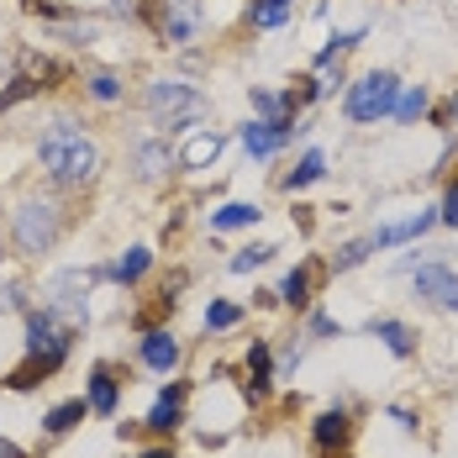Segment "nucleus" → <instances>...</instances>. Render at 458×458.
I'll return each instance as SVG.
<instances>
[{
    "label": "nucleus",
    "instance_id": "1",
    "mask_svg": "<svg viewBox=\"0 0 458 458\" xmlns=\"http://www.w3.org/2000/svg\"><path fill=\"white\" fill-rule=\"evenodd\" d=\"M69 343H74V327L58 317V311H32L27 317V364H16L5 374V385L11 390H32V385H43L47 374H58L64 359H69Z\"/></svg>",
    "mask_w": 458,
    "mask_h": 458
},
{
    "label": "nucleus",
    "instance_id": "2",
    "mask_svg": "<svg viewBox=\"0 0 458 458\" xmlns=\"http://www.w3.org/2000/svg\"><path fill=\"white\" fill-rule=\"evenodd\" d=\"M38 164L53 184H90L100 169V148L85 132H74L69 122H58L43 142H38Z\"/></svg>",
    "mask_w": 458,
    "mask_h": 458
},
{
    "label": "nucleus",
    "instance_id": "3",
    "mask_svg": "<svg viewBox=\"0 0 458 458\" xmlns=\"http://www.w3.org/2000/svg\"><path fill=\"white\" fill-rule=\"evenodd\" d=\"M64 237V211H58V200H21V211H16V248L27 253V259H43L47 248Z\"/></svg>",
    "mask_w": 458,
    "mask_h": 458
},
{
    "label": "nucleus",
    "instance_id": "4",
    "mask_svg": "<svg viewBox=\"0 0 458 458\" xmlns=\"http://www.w3.org/2000/svg\"><path fill=\"white\" fill-rule=\"evenodd\" d=\"M395 95H401V80H395L390 69H374V74H364L359 85H348L343 111H348V122H379V116H390Z\"/></svg>",
    "mask_w": 458,
    "mask_h": 458
},
{
    "label": "nucleus",
    "instance_id": "5",
    "mask_svg": "<svg viewBox=\"0 0 458 458\" xmlns=\"http://www.w3.org/2000/svg\"><path fill=\"white\" fill-rule=\"evenodd\" d=\"M142 106H148L153 122H169V127H184V122H195L206 111V100L190 90V85H180V80H153L148 95H142Z\"/></svg>",
    "mask_w": 458,
    "mask_h": 458
},
{
    "label": "nucleus",
    "instance_id": "6",
    "mask_svg": "<svg viewBox=\"0 0 458 458\" xmlns=\"http://www.w3.org/2000/svg\"><path fill=\"white\" fill-rule=\"evenodd\" d=\"M416 295H427L443 311H458V275L443 264H427V269H416Z\"/></svg>",
    "mask_w": 458,
    "mask_h": 458
},
{
    "label": "nucleus",
    "instance_id": "7",
    "mask_svg": "<svg viewBox=\"0 0 458 458\" xmlns=\"http://www.w3.org/2000/svg\"><path fill=\"white\" fill-rule=\"evenodd\" d=\"M437 227V211H416L406 222H390V227L369 232V242H374V253L379 248H401V242H416V237H427V232Z\"/></svg>",
    "mask_w": 458,
    "mask_h": 458
},
{
    "label": "nucleus",
    "instance_id": "8",
    "mask_svg": "<svg viewBox=\"0 0 458 458\" xmlns=\"http://www.w3.org/2000/svg\"><path fill=\"white\" fill-rule=\"evenodd\" d=\"M116 401H122V379L111 374V364H95L85 379V406L95 416H116Z\"/></svg>",
    "mask_w": 458,
    "mask_h": 458
},
{
    "label": "nucleus",
    "instance_id": "9",
    "mask_svg": "<svg viewBox=\"0 0 458 458\" xmlns=\"http://www.w3.org/2000/svg\"><path fill=\"white\" fill-rule=\"evenodd\" d=\"M348 437H353V416L343 411V406H332V411H321L317 421H311V443H317L321 454L348 448Z\"/></svg>",
    "mask_w": 458,
    "mask_h": 458
},
{
    "label": "nucleus",
    "instance_id": "10",
    "mask_svg": "<svg viewBox=\"0 0 458 458\" xmlns=\"http://www.w3.org/2000/svg\"><path fill=\"white\" fill-rule=\"evenodd\" d=\"M284 138H290V122H269V116H259V122H248V127H242V148H248L253 158H269V153H279V148H284Z\"/></svg>",
    "mask_w": 458,
    "mask_h": 458
},
{
    "label": "nucleus",
    "instance_id": "11",
    "mask_svg": "<svg viewBox=\"0 0 458 458\" xmlns=\"http://www.w3.org/2000/svg\"><path fill=\"white\" fill-rule=\"evenodd\" d=\"M142 364L153 369V374H169V369L180 364V343H174L164 327H148V332H142Z\"/></svg>",
    "mask_w": 458,
    "mask_h": 458
},
{
    "label": "nucleus",
    "instance_id": "12",
    "mask_svg": "<svg viewBox=\"0 0 458 458\" xmlns=\"http://www.w3.org/2000/svg\"><path fill=\"white\" fill-rule=\"evenodd\" d=\"M184 385H169V390H158V401H153V411H148V427L153 432H174L184 427Z\"/></svg>",
    "mask_w": 458,
    "mask_h": 458
},
{
    "label": "nucleus",
    "instance_id": "13",
    "mask_svg": "<svg viewBox=\"0 0 458 458\" xmlns=\"http://www.w3.org/2000/svg\"><path fill=\"white\" fill-rule=\"evenodd\" d=\"M369 332H374V337H379V343H385V348H390L395 359H411V353H416V332L406 327V321H395V317H374V321H369Z\"/></svg>",
    "mask_w": 458,
    "mask_h": 458
},
{
    "label": "nucleus",
    "instance_id": "14",
    "mask_svg": "<svg viewBox=\"0 0 458 458\" xmlns=\"http://www.w3.org/2000/svg\"><path fill=\"white\" fill-rule=\"evenodd\" d=\"M222 148H227L222 132H195V138L180 148V164H184V169H206V164H216V158H222Z\"/></svg>",
    "mask_w": 458,
    "mask_h": 458
},
{
    "label": "nucleus",
    "instance_id": "15",
    "mask_svg": "<svg viewBox=\"0 0 458 458\" xmlns=\"http://www.w3.org/2000/svg\"><path fill=\"white\" fill-rule=\"evenodd\" d=\"M242 374H248V390H253V395H269V385H275V359H269V343H253V348H248Z\"/></svg>",
    "mask_w": 458,
    "mask_h": 458
},
{
    "label": "nucleus",
    "instance_id": "16",
    "mask_svg": "<svg viewBox=\"0 0 458 458\" xmlns=\"http://www.w3.org/2000/svg\"><path fill=\"white\" fill-rule=\"evenodd\" d=\"M317 264H295V269H290V275H284V284H279V301H284V306H295V311H301V306H311V284H317Z\"/></svg>",
    "mask_w": 458,
    "mask_h": 458
},
{
    "label": "nucleus",
    "instance_id": "17",
    "mask_svg": "<svg viewBox=\"0 0 458 458\" xmlns=\"http://www.w3.org/2000/svg\"><path fill=\"white\" fill-rule=\"evenodd\" d=\"M169 164H180V153H174L169 142H142L138 148V174L142 180H164Z\"/></svg>",
    "mask_w": 458,
    "mask_h": 458
},
{
    "label": "nucleus",
    "instance_id": "18",
    "mask_svg": "<svg viewBox=\"0 0 458 458\" xmlns=\"http://www.w3.org/2000/svg\"><path fill=\"white\" fill-rule=\"evenodd\" d=\"M264 211L253 206V200H227L222 211H211V232H232V227H253Z\"/></svg>",
    "mask_w": 458,
    "mask_h": 458
},
{
    "label": "nucleus",
    "instance_id": "19",
    "mask_svg": "<svg viewBox=\"0 0 458 458\" xmlns=\"http://www.w3.org/2000/svg\"><path fill=\"white\" fill-rule=\"evenodd\" d=\"M85 411H90L85 401H58V406L43 416V432H47V437H64V432H74V427L85 421Z\"/></svg>",
    "mask_w": 458,
    "mask_h": 458
},
{
    "label": "nucleus",
    "instance_id": "20",
    "mask_svg": "<svg viewBox=\"0 0 458 458\" xmlns=\"http://www.w3.org/2000/svg\"><path fill=\"white\" fill-rule=\"evenodd\" d=\"M148 264H153V253H148V248H127V253H122V259H116L106 275L116 279V284H132V279L148 275Z\"/></svg>",
    "mask_w": 458,
    "mask_h": 458
},
{
    "label": "nucleus",
    "instance_id": "21",
    "mask_svg": "<svg viewBox=\"0 0 458 458\" xmlns=\"http://www.w3.org/2000/svg\"><path fill=\"white\" fill-rule=\"evenodd\" d=\"M321 174H327V153H321V148H311V153H306V158L284 174V190H306V184H317Z\"/></svg>",
    "mask_w": 458,
    "mask_h": 458
},
{
    "label": "nucleus",
    "instance_id": "22",
    "mask_svg": "<svg viewBox=\"0 0 458 458\" xmlns=\"http://www.w3.org/2000/svg\"><path fill=\"white\" fill-rule=\"evenodd\" d=\"M275 253H279L275 242H253V248H237V253H232V275H253V269H264Z\"/></svg>",
    "mask_w": 458,
    "mask_h": 458
},
{
    "label": "nucleus",
    "instance_id": "23",
    "mask_svg": "<svg viewBox=\"0 0 458 458\" xmlns=\"http://www.w3.org/2000/svg\"><path fill=\"white\" fill-rule=\"evenodd\" d=\"M421 111H427V85H406V90L395 95V106H390L395 122H416Z\"/></svg>",
    "mask_w": 458,
    "mask_h": 458
},
{
    "label": "nucleus",
    "instance_id": "24",
    "mask_svg": "<svg viewBox=\"0 0 458 458\" xmlns=\"http://www.w3.org/2000/svg\"><path fill=\"white\" fill-rule=\"evenodd\" d=\"M369 253H374V242H369V237H353V242H343V248H337L332 269H337V275H348V269H359V264H364Z\"/></svg>",
    "mask_w": 458,
    "mask_h": 458
},
{
    "label": "nucleus",
    "instance_id": "25",
    "mask_svg": "<svg viewBox=\"0 0 458 458\" xmlns=\"http://www.w3.org/2000/svg\"><path fill=\"white\" fill-rule=\"evenodd\" d=\"M290 21V0H253V27H284Z\"/></svg>",
    "mask_w": 458,
    "mask_h": 458
},
{
    "label": "nucleus",
    "instance_id": "26",
    "mask_svg": "<svg viewBox=\"0 0 458 458\" xmlns=\"http://www.w3.org/2000/svg\"><path fill=\"white\" fill-rule=\"evenodd\" d=\"M190 32H195L190 5H174V16H164V38H169V43H190Z\"/></svg>",
    "mask_w": 458,
    "mask_h": 458
},
{
    "label": "nucleus",
    "instance_id": "27",
    "mask_svg": "<svg viewBox=\"0 0 458 458\" xmlns=\"http://www.w3.org/2000/svg\"><path fill=\"white\" fill-rule=\"evenodd\" d=\"M237 321H242V311H237L232 301H211V306H206V327H211V332H227Z\"/></svg>",
    "mask_w": 458,
    "mask_h": 458
},
{
    "label": "nucleus",
    "instance_id": "28",
    "mask_svg": "<svg viewBox=\"0 0 458 458\" xmlns=\"http://www.w3.org/2000/svg\"><path fill=\"white\" fill-rule=\"evenodd\" d=\"M90 95L95 100H116L122 95V80L116 74H90Z\"/></svg>",
    "mask_w": 458,
    "mask_h": 458
},
{
    "label": "nucleus",
    "instance_id": "29",
    "mask_svg": "<svg viewBox=\"0 0 458 458\" xmlns=\"http://www.w3.org/2000/svg\"><path fill=\"white\" fill-rule=\"evenodd\" d=\"M437 222H448V227H458V180L443 190V211H437Z\"/></svg>",
    "mask_w": 458,
    "mask_h": 458
},
{
    "label": "nucleus",
    "instance_id": "30",
    "mask_svg": "<svg viewBox=\"0 0 458 458\" xmlns=\"http://www.w3.org/2000/svg\"><path fill=\"white\" fill-rule=\"evenodd\" d=\"M311 332H317V337H337L343 327H337V321L327 317V311H317V317H311Z\"/></svg>",
    "mask_w": 458,
    "mask_h": 458
},
{
    "label": "nucleus",
    "instance_id": "31",
    "mask_svg": "<svg viewBox=\"0 0 458 458\" xmlns=\"http://www.w3.org/2000/svg\"><path fill=\"white\" fill-rule=\"evenodd\" d=\"M138 458H174V448H148V454H138Z\"/></svg>",
    "mask_w": 458,
    "mask_h": 458
},
{
    "label": "nucleus",
    "instance_id": "32",
    "mask_svg": "<svg viewBox=\"0 0 458 458\" xmlns=\"http://www.w3.org/2000/svg\"><path fill=\"white\" fill-rule=\"evenodd\" d=\"M0 458H21V448L16 443H0Z\"/></svg>",
    "mask_w": 458,
    "mask_h": 458
},
{
    "label": "nucleus",
    "instance_id": "33",
    "mask_svg": "<svg viewBox=\"0 0 458 458\" xmlns=\"http://www.w3.org/2000/svg\"><path fill=\"white\" fill-rule=\"evenodd\" d=\"M448 116H458V95H454V111H448Z\"/></svg>",
    "mask_w": 458,
    "mask_h": 458
}]
</instances>
